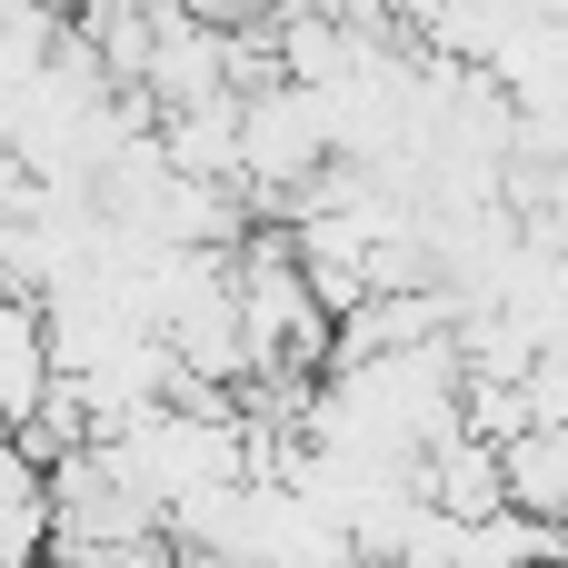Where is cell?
<instances>
[{"instance_id":"1","label":"cell","mask_w":568,"mask_h":568,"mask_svg":"<svg viewBox=\"0 0 568 568\" xmlns=\"http://www.w3.org/2000/svg\"><path fill=\"white\" fill-rule=\"evenodd\" d=\"M329 160V110L320 90H290V80H250L240 90V180L270 190V200H300V180Z\"/></svg>"},{"instance_id":"2","label":"cell","mask_w":568,"mask_h":568,"mask_svg":"<svg viewBox=\"0 0 568 568\" xmlns=\"http://www.w3.org/2000/svg\"><path fill=\"white\" fill-rule=\"evenodd\" d=\"M60 369H50V320L30 290H0V439H20L50 409Z\"/></svg>"}]
</instances>
